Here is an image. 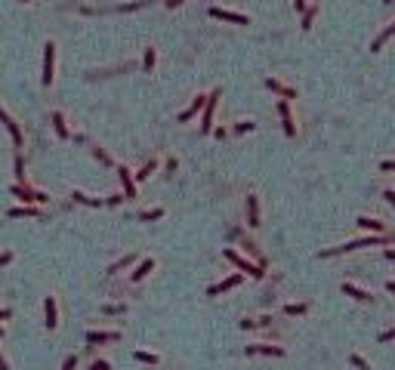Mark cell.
Instances as JSON below:
<instances>
[{"mask_svg": "<svg viewBox=\"0 0 395 370\" xmlns=\"http://www.w3.org/2000/svg\"><path fill=\"white\" fill-rule=\"evenodd\" d=\"M247 355H272V358H281L284 349H281V345H263V342H257V345H247Z\"/></svg>", "mask_w": 395, "mask_h": 370, "instance_id": "8fae6325", "label": "cell"}, {"mask_svg": "<svg viewBox=\"0 0 395 370\" xmlns=\"http://www.w3.org/2000/svg\"><path fill=\"white\" fill-rule=\"evenodd\" d=\"M386 3H392V0H386Z\"/></svg>", "mask_w": 395, "mask_h": 370, "instance_id": "f907efd6", "label": "cell"}, {"mask_svg": "<svg viewBox=\"0 0 395 370\" xmlns=\"http://www.w3.org/2000/svg\"><path fill=\"white\" fill-rule=\"evenodd\" d=\"M287 315H306V303H294V306H284Z\"/></svg>", "mask_w": 395, "mask_h": 370, "instance_id": "f1b7e54d", "label": "cell"}, {"mask_svg": "<svg viewBox=\"0 0 395 370\" xmlns=\"http://www.w3.org/2000/svg\"><path fill=\"white\" fill-rule=\"evenodd\" d=\"M124 308H127V306H105V308H102V311H105V315H121Z\"/></svg>", "mask_w": 395, "mask_h": 370, "instance_id": "d6a6232c", "label": "cell"}, {"mask_svg": "<svg viewBox=\"0 0 395 370\" xmlns=\"http://www.w3.org/2000/svg\"><path fill=\"white\" fill-rule=\"evenodd\" d=\"M383 170H395V160H383Z\"/></svg>", "mask_w": 395, "mask_h": 370, "instance_id": "b9f144b4", "label": "cell"}, {"mask_svg": "<svg viewBox=\"0 0 395 370\" xmlns=\"http://www.w3.org/2000/svg\"><path fill=\"white\" fill-rule=\"evenodd\" d=\"M164 216V210L161 207H155V210H145V213H139V219H145V222H152V219H161Z\"/></svg>", "mask_w": 395, "mask_h": 370, "instance_id": "4316f807", "label": "cell"}, {"mask_svg": "<svg viewBox=\"0 0 395 370\" xmlns=\"http://www.w3.org/2000/svg\"><path fill=\"white\" fill-rule=\"evenodd\" d=\"M315 13H318L315 6H309L306 13H303V28H312V19H315Z\"/></svg>", "mask_w": 395, "mask_h": 370, "instance_id": "4dcf8cb0", "label": "cell"}, {"mask_svg": "<svg viewBox=\"0 0 395 370\" xmlns=\"http://www.w3.org/2000/svg\"><path fill=\"white\" fill-rule=\"evenodd\" d=\"M142 68H145V71H152V68H155V50H152V46H148V50H145V59H142Z\"/></svg>", "mask_w": 395, "mask_h": 370, "instance_id": "83f0119b", "label": "cell"}, {"mask_svg": "<svg viewBox=\"0 0 395 370\" xmlns=\"http://www.w3.org/2000/svg\"><path fill=\"white\" fill-rule=\"evenodd\" d=\"M53 62H56V43H46L43 46V87L53 84Z\"/></svg>", "mask_w": 395, "mask_h": 370, "instance_id": "5b68a950", "label": "cell"}, {"mask_svg": "<svg viewBox=\"0 0 395 370\" xmlns=\"http://www.w3.org/2000/svg\"><path fill=\"white\" fill-rule=\"evenodd\" d=\"M238 284H241V275H231V278H226V281L207 287V296H219V293H226V290H231V287H238Z\"/></svg>", "mask_w": 395, "mask_h": 370, "instance_id": "9c48e42d", "label": "cell"}, {"mask_svg": "<svg viewBox=\"0 0 395 370\" xmlns=\"http://www.w3.org/2000/svg\"><path fill=\"white\" fill-rule=\"evenodd\" d=\"M216 102H219V90H213L210 96H207L204 118H201V133H210V130H213V111H216Z\"/></svg>", "mask_w": 395, "mask_h": 370, "instance_id": "277c9868", "label": "cell"}, {"mask_svg": "<svg viewBox=\"0 0 395 370\" xmlns=\"http://www.w3.org/2000/svg\"><path fill=\"white\" fill-rule=\"evenodd\" d=\"M133 259H136L133 253H130V256H124V259H118V262H114L111 269H108V275H114V272H121V269H127V265H133Z\"/></svg>", "mask_w": 395, "mask_h": 370, "instance_id": "cb8c5ba5", "label": "cell"}, {"mask_svg": "<svg viewBox=\"0 0 395 370\" xmlns=\"http://www.w3.org/2000/svg\"><path fill=\"white\" fill-rule=\"evenodd\" d=\"M349 361H352V367H355V370H370V364L364 361V358H362V355H352V358H349Z\"/></svg>", "mask_w": 395, "mask_h": 370, "instance_id": "f546056e", "label": "cell"}, {"mask_svg": "<svg viewBox=\"0 0 395 370\" xmlns=\"http://www.w3.org/2000/svg\"><path fill=\"white\" fill-rule=\"evenodd\" d=\"M121 333L118 330H90L87 333V342L90 345H99V342H118Z\"/></svg>", "mask_w": 395, "mask_h": 370, "instance_id": "52a82bcc", "label": "cell"}, {"mask_svg": "<svg viewBox=\"0 0 395 370\" xmlns=\"http://www.w3.org/2000/svg\"><path fill=\"white\" fill-rule=\"evenodd\" d=\"M383 198H386V201H389V204L395 207V191H389V188H386V191H383Z\"/></svg>", "mask_w": 395, "mask_h": 370, "instance_id": "60d3db41", "label": "cell"}, {"mask_svg": "<svg viewBox=\"0 0 395 370\" xmlns=\"http://www.w3.org/2000/svg\"><path fill=\"white\" fill-rule=\"evenodd\" d=\"M389 244V238L386 235H367V238H358V241H346V244L340 247H328V250H321L318 256H336V253H352V250H362V247H386Z\"/></svg>", "mask_w": 395, "mask_h": 370, "instance_id": "6da1fadb", "label": "cell"}, {"mask_svg": "<svg viewBox=\"0 0 395 370\" xmlns=\"http://www.w3.org/2000/svg\"><path fill=\"white\" fill-rule=\"evenodd\" d=\"M386 290H389V293H395V281H389V284H386Z\"/></svg>", "mask_w": 395, "mask_h": 370, "instance_id": "bcb514c9", "label": "cell"}, {"mask_svg": "<svg viewBox=\"0 0 395 370\" xmlns=\"http://www.w3.org/2000/svg\"><path fill=\"white\" fill-rule=\"evenodd\" d=\"M40 210H37V207H13V210H9V216H37Z\"/></svg>", "mask_w": 395, "mask_h": 370, "instance_id": "7402d4cb", "label": "cell"}, {"mask_svg": "<svg viewBox=\"0 0 395 370\" xmlns=\"http://www.w3.org/2000/svg\"><path fill=\"white\" fill-rule=\"evenodd\" d=\"M343 293L352 296V299H358V303H370V299H374L367 290H362V287H355V284H343Z\"/></svg>", "mask_w": 395, "mask_h": 370, "instance_id": "ac0fdd59", "label": "cell"}, {"mask_svg": "<svg viewBox=\"0 0 395 370\" xmlns=\"http://www.w3.org/2000/svg\"><path fill=\"white\" fill-rule=\"evenodd\" d=\"M0 121L6 123V130H9V136H13V142H16V148H22V130H19V123H16L13 118H9V114H6L3 108H0Z\"/></svg>", "mask_w": 395, "mask_h": 370, "instance_id": "7c38bea8", "label": "cell"}, {"mask_svg": "<svg viewBox=\"0 0 395 370\" xmlns=\"http://www.w3.org/2000/svg\"><path fill=\"white\" fill-rule=\"evenodd\" d=\"M223 256H226L229 262H235V265H238L241 272H247V275H253V278H263V265H253L250 259H244V256H241L238 250H231V247H226V250H223Z\"/></svg>", "mask_w": 395, "mask_h": 370, "instance_id": "7a4b0ae2", "label": "cell"}, {"mask_svg": "<svg viewBox=\"0 0 395 370\" xmlns=\"http://www.w3.org/2000/svg\"><path fill=\"white\" fill-rule=\"evenodd\" d=\"M152 269H155V259H142V262H139L136 269H133V275H130V281H142V278H145L148 272H152Z\"/></svg>", "mask_w": 395, "mask_h": 370, "instance_id": "d6986e66", "label": "cell"}, {"mask_svg": "<svg viewBox=\"0 0 395 370\" xmlns=\"http://www.w3.org/2000/svg\"><path fill=\"white\" fill-rule=\"evenodd\" d=\"M358 225L367 228V231H374V235H386V225L380 222V219H370V216H358Z\"/></svg>", "mask_w": 395, "mask_h": 370, "instance_id": "e0dca14e", "label": "cell"}, {"mask_svg": "<svg viewBox=\"0 0 395 370\" xmlns=\"http://www.w3.org/2000/svg\"><path fill=\"white\" fill-rule=\"evenodd\" d=\"M71 198H74L77 204H90V207H102V204H105V201H99V198H87V194H84V191H74V194H71Z\"/></svg>", "mask_w": 395, "mask_h": 370, "instance_id": "44dd1931", "label": "cell"}, {"mask_svg": "<svg viewBox=\"0 0 395 370\" xmlns=\"http://www.w3.org/2000/svg\"><path fill=\"white\" fill-rule=\"evenodd\" d=\"M93 154H96V157L102 160V164H111V157H108L105 152H102V148H93Z\"/></svg>", "mask_w": 395, "mask_h": 370, "instance_id": "836d02e7", "label": "cell"}, {"mask_svg": "<svg viewBox=\"0 0 395 370\" xmlns=\"http://www.w3.org/2000/svg\"><path fill=\"white\" fill-rule=\"evenodd\" d=\"M392 34H395V22H392V25H386V28H383V31L377 34V40L370 43V50H374V53H377V50H383V43H386V40L392 37Z\"/></svg>", "mask_w": 395, "mask_h": 370, "instance_id": "ffe728a7", "label": "cell"}, {"mask_svg": "<svg viewBox=\"0 0 395 370\" xmlns=\"http://www.w3.org/2000/svg\"><path fill=\"white\" fill-rule=\"evenodd\" d=\"M204 105H207V96H198V99L192 102V105H189V108H185V111L179 114V123H185V121H192V118H195V114L201 111Z\"/></svg>", "mask_w": 395, "mask_h": 370, "instance_id": "2e32d148", "label": "cell"}, {"mask_svg": "<svg viewBox=\"0 0 395 370\" xmlns=\"http://www.w3.org/2000/svg\"><path fill=\"white\" fill-rule=\"evenodd\" d=\"M53 123H56V133H59L62 139H68V126H65V118H62V114H59V111H56V114H53Z\"/></svg>", "mask_w": 395, "mask_h": 370, "instance_id": "603a6c76", "label": "cell"}, {"mask_svg": "<svg viewBox=\"0 0 395 370\" xmlns=\"http://www.w3.org/2000/svg\"><path fill=\"white\" fill-rule=\"evenodd\" d=\"M155 167H158V160H148V164H145L142 170L136 173V179H139V182H142V179H148V176H152V173H155Z\"/></svg>", "mask_w": 395, "mask_h": 370, "instance_id": "d4e9b609", "label": "cell"}, {"mask_svg": "<svg viewBox=\"0 0 395 370\" xmlns=\"http://www.w3.org/2000/svg\"><path fill=\"white\" fill-rule=\"evenodd\" d=\"M13 262V253H0V265H9Z\"/></svg>", "mask_w": 395, "mask_h": 370, "instance_id": "74e56055", "label": "cell"}, {"mask_svg": "<svg viewBox=\"0 0 395 370\" xmlns=\"http://www.w3.org/2000/svg\"><path fill=\"white\" fill-rule=\"evenodd\" d=\"M74 364H77V358H74V355H68V358H65V364H62V370H74Z\"/></svg>", "mask_w": 395, "mask_h": 370, "instance_id": "e575fe53", "label": "cell"}, {"mask_svg": "<svg viewBox=\"0 0 395 370\" xmlns=\"http://www.w3.org/2000/svg\"><path fill=\"white\" fill-rule=\"evenodd\" d=\"M9 315H13L9 308H0V321H3V318H9Z\"/></svg>", "mask_w": 395, "mask_h": 370, "instance_id": "7bdbcfd3", "label": "cell"}, {"mask_svg": "<svg viewBox=\"0 0 395 370\" xmlns=\"http://www.w3.org/2000/svg\"><path fill=\"white\" fill-rule=\"evenodd\" d=\"M0 370H6V361H3V355H0Z\"/></svg>", "mask_w": 395, "mask_h": 370, "instance_id": "7dc6e473", "label": "cell"}, {"mask_svg": "<svg viewBox=\"0 0 395 370\" xmlns=\"http://www.w3.org/2000/svg\"><path fill=\"white\" fill-rule=\"evenodd\" d=\"M179 3H185V0H167V6H179Z\"/></svg>", "mask_w": 395, "mask_h": 370, "instance_id": "f6af8a7d", "label": "cell"}, {"mask_svg": "<svg viewBox=\"0 0 395 370\" xmlns=\"http://www.w3.org/2000/svg\"><path fill=\"white\" fill-rule=\"evenodd\" d=\"M253 126H257L253 121H241V123H235V133H250Z\"/></svg>", "mask_w": 395, "mask_h": 370, "instance_id": "1f68e13d", "label": "cell"}, {"mask_svg": "<svg viewBox=\"0 0 395 370\" xmlns=\"http://www.w3.org/2000/svg\"><path fill=\"white\" fill-rule=\"evenodd\" d=\"M247 225H253V228L260 225V201H257V194L247 198Z\"/></svg>", "mask_w": 395, "mask_h": 370, "instance_id": "9a60e30c", "label": "cell"}, {"mask_svg": "<svg viewBox=\"0 0 395 370\" xmlns=\"http://www.w3.org/2000/svg\"><path fill=\"white\" fill-rule=\"evenodd\" d=\"M90 370H111V367H108V361H96V364H93Z\"/></svg>", "mask_w": 395, "mask_h": 370, "instance_id": "f35d334b", "label": "cell"}, {"mask_svg": "<svg viewBox=\"0 0 395 370\" xmlns=\"http://www.w3.org/2000/svg\"><path fill=\"white\" fill-rule=\"evenodd\" d=\"M9 191H13L16 198H22V201H31V204H46V201H50L46 191H34V188H28V185H13Z\"/></svg>", "mask_w": 395, "mask_h": 370, "instance_id": "3957f363", "label": "cell"}, {"mask_svg": "<svg viewBox=\"0 0 395 370\" xmlns=\"http://www.w3.org/2000/svg\"><path fill=\"white\" fill-rule=\"evenodd\" d=\"M118 176H121V185H124V198H136V185H133V176L127 167H118Z\"/></svg>", "mask_w": 395, "mask_h": 370, "instance_id": "4fadbf2b", "label": "cell"}, {"mask_svg": "<svg viewBox=\"0 0 395 370\" xmlns=\"http://www.w3.org/2000/svg\"><path fill=\"white\" fill-rule=\"evenodd\" d=\"M19 3H28V0H19Z\"/></svg>", "mask_w": 395, "mask_h": 370, "instance_id": "c3c4849f", "label": "cell"}, {"mask_svg": "<svg viewBox=\"0 0 395 370\" xmlns=\"http://www.w3.org/2000/svg\"><path fill=\"white\" fill-rule=\"evenodd\" d=\"M294 6L299 9V13H306V9H309V3H306V0H294Z\"/></svg>", "mask_w": 395, "mask_h": 370, "instance_id": "ab89813d", "label": "cell"}, {"mask_svg": "<svg viewBox=\"0 0 395 370\" xmlns=\"http://www.w3.org/2000/svg\"><path fill=\"white\" fill-rule=\"evenodd\" d=\"M43 318H46L43 324H46L50 330L56 327V324H59V315H56V299H53V296H46V299H43Z\"/></svg>", "mask_w": 395, "mask_h": 370, "instance_id": "30bf717a", "label": "cell"}, {"mask_svg": "<svg viewBox=\"0 0 395 370\" xmlns=\"http://www.w3.org/2000/svg\"><path fill=\"white\" fill-rule=\"evenodd\" d=\"M278 114H281V126H284V133H287V136H296V123H294V114H290L287 99L278 102Z\"/></svg>", "mask_w": 395, "mask_h": 370, "instance_id": "8992f818", "label": "cell"}, {"mask_svg": "<svg viewBox=\"0 0 395 370\" xmlns=\"http://www.w3.org/2000/svg\"><path fill=\"white\" fill-rule=\"evenodd\" d=\"M121 201H124V198H121V194H111V198H105V204H108V207H118Z\"/></svg>", "mask_w": 395, "mask_h": 370, "instance_id": "d590c367", "label": "cell"}, {"mask_svg": "<svg viewBox=\"0 0 395 370\" xmlns=\"http://www.w3.org/2000/svg\"><path fill=\"white\" fill-rule=\"evenodd\" d=\"M0 337H3V327H0Z\"/></svg>", "mask_w": 395, "mask_h": 370, "instance_id": "681fc988", "label": "cell"}, {"mask_svg": "<svg viewBox=\"0 0 395 370\" xmlns=\"http://www.w3.org/2000/svg\"><path fill=\"white\" fill-rule=\"evenodd\" d=\"M265 87H269L272 92H278V96H284V99H296V90H290V87H284L281 80H275V77H269V80H265Z\"/></svg>", "mask_w": 395, "mask_h": 370, "instance_id": "5bb4252c", "label": "cell"}, {"mask_svg": "<svg viewBox=\"0 0 395 370\" xmlns=\"http://www.w3.org/2000/svg\"><path fill=\"white\" fill-rule=\"evenodd\" d=\"M136 361H142V364H158V355H152V352H136Z\"/></svg>", "mask_w": 395, "mask_h": 370, "instance_id": "484cf974", "label": "cell"}, {"mask_svg": "<svg viewBox=\"0 0 395 370\" xmlns=\"http://www.w3.org/2000/svg\"><path fill=\"white\" fill-rule=\"evenodd\" d=\"M392 339H395V327H392V330H386V333L380 337V342H392Z\"/></svg>", "mask_w": 395, "mask_h": 370, "instance_id": "8d00e7d4", "label": "cell"}, {"mask_svg": "<svg viewBox=\"0 0 395 370\" xmlns=\"http://www.w3.org/2000/svg\"><path fill=\"white\" fill-rule=\"evenodd\" d=\"M210 16L223 19V22H235V25H247V22H250L244 13H229V9H219V6H210Z\"/></svg>", "mask_w": 395, "mask_h": 370, "instance_id": "ba28073f", "label": "cell"}, {"mask_svg": "<svg viewBox=\"0 0 395 370\" xmlns=\"http://www.w3.org/2000/svg\"><path fill=\"white\" fill-rule=\"evenodd\" d=\"M386 259H392V262H395V250H392V247L386 250Z\"/></svg>", "mask_w": 395, "mask_h": 370, "instance_id": "ee69618b", "label": "cell"}]
</instances>
